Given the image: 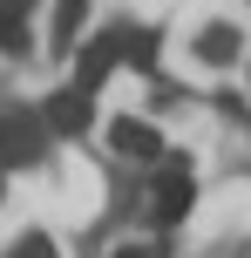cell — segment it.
<instances>
[{
    "label": "cell",
    "mask_w": 251,
    "mask_h": 258,
    "mask_svg": "<svg viewBox=\"0 0 251 258\" xmlns=\"http://www.w3.org/2000/svg\"><path fill=\"white\" fill-rule=\"evenodd\" d=\"M197 204V183H190L184 163H170L156 177V190H149V211H156V224H184V211Z\"/></svg>",
    "instance_id": "1"
},
{
    "label": "cell",
    "mask_w": 251,
    "mask_h": 258,
    "mask_svg": "<svg viewBox=\"0 0 251 258\" xmlns=\"http://www.w3.org/2000/svg\"><path fill=\"white\" fill-rule=\"evenodd\" d=\"M41 136H48L41 116H7V122H0V156H7V163H34V156H41Z\"/></svg>",
    "instance_id": "2"
},
{
    "label": "cell",
    "mask_w": 251,
    "mask_h": 258,
    "mask_svg": "<svg viewBox=\"0 0 251 258\" xmlns=\"http://www.w3.org/2000/svg\"><path fill=\"white\" fill-rule=\"evenodd\" d=\"M109 143H116L129 163H149V156L163 150V136H156V122H136V116H122L116 129H109Z\"/></svg>",
    "instance_id": "3"
},
{
    "label": "cell",
    "mask_w": 251,
    "mask_h": 258,
    "mask_svg": "<svg viewBox=\"0 0 251 258\" xmlns=\"http://www.w3.org/2000/svg\"><path fill=\"white\" fill-rule=\"evenodd\" d=\"M41 122H48L54 136H81V129H89V95H81V89H61V95L48 102V116H41Z\"/></svg>",
    "instance_id": "4"
},
{
    "label": "cell",
    "mask_w": 251,
    "mask_h": 258,
    "mask_svg": "<svg viewBox=\"0 0 251 258\" xmlns=\"http://www.w3.org/2000/svg\"><path fill=\"white\" fill-rule=\"evenodd\" d=\"M197 61H211V68H231V61H238V27L211 21V27L197 34Z\"/></svg>",
    "instance_id": "5"
},
{
    "label": "cell",
    "mask_w": 251,
    "mask_h": 258,
    "mask_svg": "<svg viewBox=\"0 0 251 258\" xmlns=\"http://www.w3.org/2000/svg\"><path fill=\"white\" fill-rule=\"evenodd\" d=\"M109 68H116V34H109V41H89V48H81V68H75V89L89 95L95 82L109 75Z\"/></svg>",
    "instance_id": "6"
},
{
    "label": "cell",
    "mask_w": 251,
    "mask_h": 258,
    "mask_svg": "<svg viewBox=\"0 0 251 258\" xmlns=\"http://www.w3.org/2000/svg\"><path fill=\"white\" fill-rule=\"evenodd\" d=\"M116 61H129V68H156V34H149V27L116 34Z\"/></svg>",
    "instance_id": "7"
},
{
    "label": "cell",
    "mask_w": 251,
    "mask_h": 258,
    "mask_svg": "<svg viewBox=\"0 0 251 258\" xmlns=\"http://www.w3.org/2000/svg\"><path fill=\"white\" fill-rule=\"evenodd\" d=\"M27 34V0H0V48H21Z\"/></svg>",
    "instance_id": "8"
},
{
    "label": "cell",
    "mask_w": 251,
    "mask_h": 258,
    "mask_svg": "<svg viewBox=\"0 0 251 258\" xmlns=\"http://www.w3.org/2000/svg\"><path fill=\"white\" fill-rule=\"evenodd\" d=\"M81 21H89V0H61V7H54V34H61V41H75Z\"/></svg>",
    "instance_id": "9"
},
{
    "label": "cell",
    "mask_w": 251,
    "mask_h": 258,
    "mask_svg": "<svg viewBox=\"0 0 251 258\" xmlns=\"http://www.w3.org/2000/svg\"><path fill=\"white\" fill-rule=\"evenodd\" d=\"M7 258H54V238H48V231H27V238H21V245H14Z\"/></svg>",
    "instance_id": "10"
},
{
    "label": "cell",
    "mask_w": 251,
    "mask_h": 258,
    "mask_svg": "<svg viewBox=\"0 0 251 258\" xmlns=\"http://www.w3.org/2000/svg\"><path fill=\"white\" fill-rule=\"evenodd\" d=\"M109 258H149V251H136V245H116V251H109Z\"/></svg>",
    "instance_id": "11"
}]
</instances>
